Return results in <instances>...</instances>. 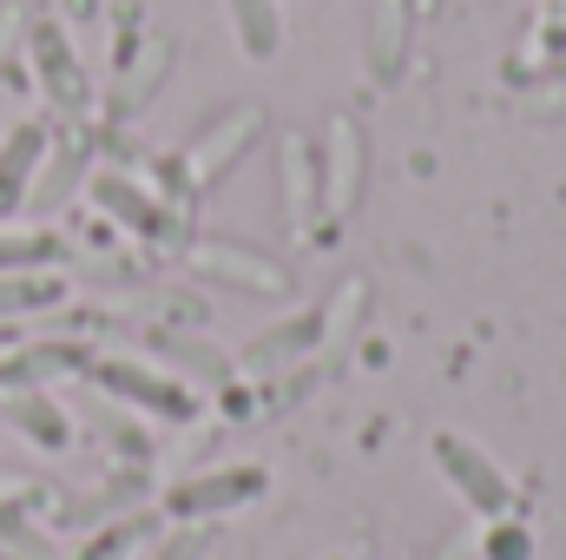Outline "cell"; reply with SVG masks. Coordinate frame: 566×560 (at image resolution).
<instances>
[{"mask_svg": "<svg viewBox=\"0 0 566 560\" xmlns=\"http://www.w3.org/2000/svg\"><path fill=\"white\" fill-rule=\"evenodd\" d=\"M434 468L448 475V488L474 508V515H488V521H501L507 508H514V481H507V468L488 455V448H474L468 435H454V428H434Z\"/></svg>", "mask_w": 566, "mask_h": 560, "instance_id": "1", "label": "cell"}, {"mask_svg": "<svg viewBox=\"0 0 566 560\" xmlns=\"http://www.w3.org/2000/svg\"><path fill=\"white\" fill-rule=\"evenodd\" d=\"M271 488V475L258 462H231V468H211V475H191L165 495V515L178 521H198V515H224V508H244Z\"/></svg>", "mask_w": 566, "mask_h": 560, "instance_id": "2", "label": "cell"}, {"mask_svg": "<svg viewBox=\"0 0 566 560\" xmlns=\"http://www.w3.org/2000/svg\"><path fill=\"white\" fill-rule=\"evenodd\" d=\"M264 133V113L258 106H238V113H224V120H211L198 139H191V152H185V165H191V185H218L244 152H251V139Z\"/></svg>", "mask_w": 566, "mask_h": 560, "instance_id": "3", "label": "cell"}, {"mask_svg": "<svg viewBox=\"0 0 566 560\" xmlns=\"http://www.w3.org/2000/svg\"><path fill=\"white\" fill-rule=\"evenodd\" d=\"M93 376L113 390V396H126V403H139V409H151V416L165 422H185L198 403H191V390L185 383H171V376H158V370H145V363H93Z\"/></svg>", "mask_w": 566, "mask_h": 560, "instance_id": "4", "label": "cell"}, {"mask_svg": "<svg viewBox=\"0 0 566 560\" xmlns=\"http://www.w3.org/2000/svg\"><path fill=\"white\" fill-rule=\"evenodd\" d=\"M40 165H46V126L27 120V126H13V133L0 139V218H13V211L33 198Z\"/></svg>", "mask_w": 566, "mask_h": 560, "instance_id": "5", "label": "cell"}, {"mask_svg": "<svg viewBox=\"0 0 566 560\" xmlns=\"http://www.w3.org/2000/svg\"><path fill=\"white\" fill-rule=\"evenodd\" d=\"M33 66H40V86H46V100H53V106H66V113H80V106H86V73H80V60H73V46H66V33H60L53 20H40V27H33Z\"/></svg>", "mask_w": 566, "mask_h": 560, "instance_id": "6", "label": "cell"}, {"mask_svg": "<svg viewBox=\"0 0 566 560\" xmlns=\"http://www.w3.org/2000/svg\"><path fill=\"white\" fill-rule=\"evenodd\" d=\"M356 198H363V133H356L349 120H329V172H323V205H329V218H343V211H356Z\"/></svg>", "mask_w": 566, "mask_h": 560, "instance_id": "7", "label": "cell"}, {"mask_svg": "<svg viewBox=\"0 0 566 560\" xmlns=\"http://www.w3.org/2000/svg\"><path fill=\"white\" fill-rule=\"evenodd\" d=\"M363 60H369V73L389 86L396 73H402V60H409V7L402 0H376V13H369V46H363Z\"/></svg>", "mask_w": 566, "mask_h": 560, "instance_id": "8", "label": "cell"}, {"mask_svg": "<svg viewBox=\"0 0 566 560\" xmlns=\"http://www.w3.org/2000/svg\"><path fill=\"white\" fill-rule=\"evenodd\" d=\"M224 13H231V33H238V53L244 60H271L283 46L277 0H224Z\"/></svg>", "mask_w": 566, "mask_h": 560, "instance_id": "9", "label": "cell"}, {"mask_svg": "<svg viewBox=\"0 0 566 560\" xmlns=\"http://www.w3.org/2000/svg\"><path fill=\"white\" fill-rule=\"evenodd\" d=\"M316 191H323V178H316L310 139H303V133H290V139H283V211H290V225H310Z\"/></svg>", "mask_w": 566, "mask_h": 560, "instance_id": "10", "label": "cell"}, {"mask_svg": "<svg viewBox=\"0 0 566 560\" xmlns=\"http://www.w3.org/2000/svg\"><path fill=\"white\" fill-rule=\"evenodd\" d=\"M93 198H99L113 218H126L133 231H165V211H158V198H151V191H139L126 172H99V178H93Z\"/></svg>", "mask_w": 566, "mask_h": 560, "instance_id": "11", "label": "cell"}, {"mask_svg": "<svg viewBox=\"0 0 566 560\" xmlns=\"http://www.w3.org/2000/svg\"><path fill=\"white\" fill-rule=\"evenodd\" d=\"M198 265L205 271H224L231 283H244V290H290V278H283V265H271V258H251V251H238V245H205L198 251Z\"/></svg>", "mask_w": 566, "mask_h": 560, "instance_id": "12", "label": "cell"}, {"mask_svg": "<svg viewBox=\"0 0 566 560\" xmlns=\"http://www.w3.org/2000/svg\"><path fill=\"white\" fill-rule=\"evenodd\" d=\"M316 330H323V317L316 310H303V317H283L271 336H258L251 350H244V363L251 370H271V363H290V356H303L310 343H316Z\"/></svg>", "mask_w": 566, "mask_h": 560, "instance_id": "13", "label": "cell"}, {"mask_svg": "<svg viewBox=\"0 0 566 560\" xmlns=\"http://www.w3.org/2000/svg\"><path fill=\"white\" fill-rule=\"evenodd\" d=\"M7 416L20 422V428H27V435L40 442V448H66V416H60V409H53L46 396H33V390H20V396L7 403Z\"/></svg>", "mask_w": 566, "mask_h": 560, "instance_id": "14", "label": "cell"}, {"mask_svg": "<svg viewBox=\"0 0 566 560\" xmlns=\"http://www.w3.org/2000/svg\"><path fill=\"white\" fill-rule=\"evenodd\" d=\"M60 258V238L53 231H20V238H0V271H46Z\"/></svg>", "mask_w": 566, "mask_h": 560, "instance_id": "15", "label": "cell"}, {"mask_svg": "<svg viewBox=\"0 0 566 560\" xmlns=\"http://www.w3.org/2000/svg\"><path fill=\"white\" fill-rule=\"evenodd\" d=\"M53 297H60V283L40 278V271H0V317L40 310V303H53Z\"/></svg>", "mask_w": 566, "mask_h": 560, "instance_id": "16", "label": "cell"}, {"mask_svg": "<svg viewBox=\"0 0 566 560\" xmlns=\"http://www.w3.org/2000/svg\"><path fill=\"white\" fill-rule=\"evenodd\" d=\"M66 363H80V356L73 350H27V356L0 363V390H33L46 370H66Z\"/></svg>", "mask_w": 566, "mask_h": 560, "instance_id": "17", "label": "cell"}, {"mask_svg": "<svg viewBox=\"0 0 566 560\" xmlns=\"http://www.w3.org/2000/svg\"><path fill=\"white\" fill-rule=\"evenodd\" d=\"M488 560H534V535H527V521H494L488 528V548H481Z\"/></svg>", "mask_w": 566, "mask_h": 560, "instance_id": "18", "label": "cell"}, {"mask_svg": "<svg viewBox=\"0 0 566 560\" xmlns=\"http://www.w3.org/2000/svg\"><path fill=\"white\" fill-rule=\"evenodd\" d=\"M133 535H139V528H126V521H119V528L93 535V541H86L73 560H126V554H133Z\"/></svg>", "mask_w": 566, "mask_h": 560, "instance_id": "19", "label": "cell"}, {"mask_svg": "<svg viewBox=\"0 0 566 560\" xmlns=\"http://www.w3.org/2000/svg\"><path fill=\"white\" fill-rule=\"evenodd\" d=\"M158 560H205V535H198V528H191V535H171Z\"/></svg>", "mask_w": 566, "mask_h": 560, "instance_id": "20", "label": "cell"}, {"mask_svg": "<svg viewBox=\"0 0 566 560\" xmlns=\"http://www.w3.org/2000/svg\"><path fill=\"white\" fill-rule=\"evenodd\" d=\"M0 560H7V554H0Z\"/></svg>", "mask_w": 566, "mask_h": 560, "instance_id": "21", "label": "cell"}]
</instances>
